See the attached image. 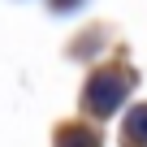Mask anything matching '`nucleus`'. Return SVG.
Here are the masks:
<instances>
[{
  "label": "nucleus",
  "instance_id": "nucleus-1",
  "mask_svg": "<svg viewBox=\"0 0 147 147\" xmlns=\"http://www.w3.org/2000/svg\"><path fill=\"white\" fill-rule=\"evenodd\" d=\"M134 87V78H130V69H121V65H113V69H100L95 78L87 82V108L95 113V117H108L121 100H125V91Z\"/></svg>",
  "mask_w": 147,
  "mask_h": 147
},
{
  "label": "nucleus",
  "instance_id": "nucleus-2",
  "mask_svg": "<svg viewBox=\"0 0 147 147\" xmlns=\"http://www.w3.org/2000/svg\"><path fill=\"white\" fill-rule=\"evenodd\" d=\"M121 147H147V104H138L121 125Z\"/></svg>",
  "mask_w": 147,
  "mask_h": 147
},
{
  "label": "nucleus",
  "instance_id": "nucleus-3",
  "mask_svg": "<svg viewBox=\"0 0 147 147\" xmlns=\"http://www.w3.org/2000/svg\"><path fill=\"white\" fill-rule=\"evenodd\" d=\"M56 147H100V138L87 130V125H65L56 134Z\"/></svg>",
  "mask_w": 147,
  "mask_h": 147
}]
</instances>
